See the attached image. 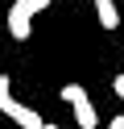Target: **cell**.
<instances>
[{
	"label": "cell",
	"mask_w": 124,
	"mask_h": 129,
	"mask_svg": "<svg viewBox=\"0 0 124 129\" xmlns=\"http://www.w3.org/2000/svg\"><path fill=\"white\" fill-rule=\"evenodd\" d=\"M0 112H4L8 121H17L21 129H41L37 108H29V104H21V100L13 96V83H8V75H0Z\"/></svg>",
	"instance_id": "obj_1"
},
{
	"label": "cell",
	"mask_w": 124,
	"mask_h": 129,
	"mask_svg": "<svg viewBox=\"0 0 124 129\" xmlns=\"http://www.w3.org/2000/svg\"><path fill=\"white\" fill-rule=\"evenodd\" d=\"M62 100L74 108V121H79V129H95V125H99V112H95V104L87 100L83 83H62Z\"/></svg>",
	"instance_id": "obj_2"
},
{
	"label": "cell",
	"mask_w": 124,
	"mask_h": 129,
	"mask_svg": "<svg viewBox=\"0 0 124 129\" xmlns=\"http://www.w3.org/2000/svg\"><path fill=\"white\" fill-rule=\"evenodd\" d=\"M29 25H33V17L21 4H13V9H8V34H13L17 42H29Z\"/></svg>",
	"instance_id": "obj_3"
},
{
	"label": "cell",
	"mask_w": 124,
	"mask_h": 129,
	"mask_svg": "<svg viewBox=\"0 0 124 129\" xmlns=\"http://www.w3.org/2000/svg\"><path fill=\"white\" fill-rule=\"evenodd\" d=\"M95 4V17L103 29H120V9H116V0H91Z\"/></svg>",
	"instance_id": "obj_4"
},
{
	"label": "cell",
	"mask_w": 124,
	"mask_h": 129,
	"mask_svg": "<svg viewBox=\"0 0 124 129\" xmlns=\"http://www.w3.org/2000/svg\"><path fill=\"white\" fill-rule=\"evenodd\" d=\"M112 87H116V96L124 100V75H116V79H112Z\"/></svg>",
	"instance_id": "obj_5"
},
{
	"label": "cell",
	"mask_w": 124,
	"mask_h": 129,
	"mask_svg": "<svg viewBox=\"0 0 124 129\" xmlns=\"http://www.w3.org/2000/svg\"><path fill=\"white\" fill-rule=\"evenodd\" d=\"M107 129H124V112H120V117H112V121H107Z\"/></svg>",
	"instance_id": "obj_6"
},
{
	"label": "cell",
	"mask_w": 124,
	"mask_h": 129,
	"mask_svg": "<svg viewBox=\"0 0 124 129\" xmlns=\"http://www.w3.org/2000/svg\"><path fill=\"white\" fill-rule=\"evenodd\" d=\"M41 129H58V125H50V121H41Z\"/></svg>",
	"instance_id": "obj_7"
},
{
	"label": "cell",
	"mask_w": 124,
	"mask_h": 129,
	"mask_svg": "<svg viewBox=\"0 0 124 129\" xmlns=\"http://www.w3.org/2000/svg\"><path fill=\"white\" fill-rule=\"evenodd\" d=\"M120 29H124V21H120Z\"/></svg>",
	"instance_id": "obj_8"
}]
</instances>
